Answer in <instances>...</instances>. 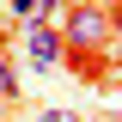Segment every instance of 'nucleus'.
<instances>
[{"instance_id": "obj_5", "label": "nucleus", "mask_w": 122, "mask_h": 122, "mask_svg": "<svg viewBox=\"0 0 122 122\" xmlns=\"http://www.w3.org/2000/svg\"><path fill=\"white\" fill-rule=\"evenodd\" d=\"M37 122H79V116H73V110H43Z\"/></svg>"}, {"instance_id": "obj_3", "label": "nucleus", "mask_w": 122, "mask_h": 122, "mask_svg": "<svg viewBox=\"0 0 122 122\" xmlns=\"http://www.w3.org/2000/svg\"><path fill=\"white\" fill-rule=\"evenodd\" d=\"M18 98V79H12V61H0V104Z\"/></svg>"}, {"instance_id": "obj_4", "label": "nucleus", "mask_w": 122, "mask_h": 122, "mask_svg": "<svg viewBox=\"0 0 122 122\" xmlns=\"http://www.w3.org/2000/svg\"><path fill=\"white\" fill-rule=\"evenodd\" d=\"M12 18H37V0H12Z\"/></svg>"}, {"instance_id": "obj_2", "label": "nucleus", "mask_w": 122, "mask_h": 122, "mask_svg": "<svg viewBox=\"0 0 122 122\" xmlns=\"http://www.w3.org/2000/svg\"><path fill=\"white\" fill-rule=\"evenodd\" d=\"M30 61H37V67H55V61H67V55H61V30L30 25Z\"/></svg>"}, {"instance_id": "obj_1", "label": "nucleus", "mask_w": 122, "mask_h": 122, "mask_svg": "<svg viewBox=\"0 0 122 122\" xmlns=\"http://www.w3.org/2000/svg\"><path fill=\"white\" fill-rule=\"evenodd\" d=\"M104 49H116V6H73L61 25V55H73L79 79H98Z\"/></svg>"}]
</instances>
